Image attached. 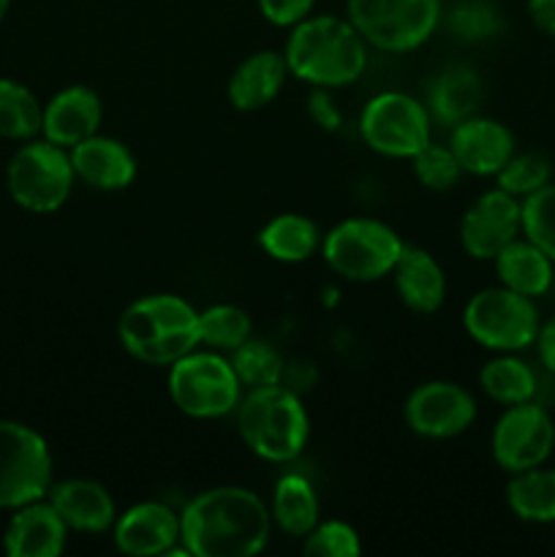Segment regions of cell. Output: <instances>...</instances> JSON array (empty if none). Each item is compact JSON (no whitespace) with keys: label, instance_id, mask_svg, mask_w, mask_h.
<instances>
[{"label":"cell","instance_id":"1","mask_svg":"<svg viewBox=\"0 0 555 557\" xmlns=\"http://www.w3.org/2000/svg\"><path fill=\"white\" fill-rule=\"evenodd\" d=\"M270 533V506L234 484L205 490L180 515V544L194 557H254Z\"/></svg>","mask_w":555,"mask_h":557},{"label":"cell","instance_id":"2","mask_svg":"<svg viewBox=\"0 0 555 557\" xmlns=\"http://www.w3.org/2000/svg\"><path fill=\"white\" fill-rule=\"evenodd\" d=\"M283 54L294 76L330 90L354 85L368 69V41L348 16H305L292 27Z\"/></svg>","mask_w":555,"mask_h":557},{"label":"cell","instance_id":"3","mask_svg":"<svg viewBox=\"0 0 555 557\" xmlns=\"http://www.w3.org/2000/svg\"><path fill=\"white\" fill-rule=\"evenodd\" d=\"M118 337L145 364H172L199 346V310L177 294H150L123 310Z\"/></svg>","mask_w":555,"mask_h":557},{"label":"cell","instance_id":"4","mask_svg":"<svg viewBox=\"0 0 555 557\" xmlns=\"http://www.w3.org/2000/svg\"><path fill=\"white\" fill-rule=\"evenodd\" d=\"M237 433L256 457L267 462H292L305 451L310 419L299 392L286 384L248 389L237 406Z\"/></svg>","mask_w":555,"mask_h":557},{"label":"cell","instance_id":"5","mask_svg":"<svg viewBox=\"0 0 555 557\" xmlns=\"http://www.w3.org/2000/svg\"><path fill=\"white\" fill-rule=\"evenodd\" d=\"M403 239L375 218H348L321 239V256L332 272L351 283H373L392 275L400 259Z\"/></svg>","mask_w":555,"mask_h":557},{"label":"cell","instance_id":"6","mask_svg":"<svg viewBox=\"0 0 555 557\" xmlns=\"http://www.w3.org/2000/svg\"><path fill=\"white\" fill-rule=\"evenodd\" d=\"M169 397L194 419H221L237 411L243 384L221 354L190 351L169 364Z\"/></svg>","mask_w":555,"mask_h":557},{"label":"cell","instance_id":"7","mask_svg":"<svg viewBox=\"0 0 555 557\" xmlns=\"http://www.w3.org/2000/svg\"><path fill=\"white\" fill-rule=\"evenodd\" d=\"M462 326L482 348L515 354L536 343L542 321L531 297H522L506 286H493L468 299L462 308Z\"/></svg>","mask_w":555,"mask_h":557},{"label":"cell","instance_id":"8","mask_svg":"<svg viewBox=\"0 0 555 557\" xmlns=\"http://www.w3.org/2000/svg\"><path fill=\"white\" fill-rule=\"evenodd\" d=\"M348 22L381 52L419 49L441 25V0H348Z\"/></svg>","mask_w":555,"mask_h":557},{"label":"cell","instance_id":"9","mask_svg":"<svg viewBox=\"0 0 555 557\" xmlns=\"http://www.w3.org/2000/svg\"><path fill=\"white\" fill-rule=\"evenodd\" d=\"M74 166L65 147L41 139L20 147L5 172L9 194L22 210L49 215L69 201L74 188Z\"/></svg>","mask_w":555,"mask_h":557},{"label":"cell","instance_id":"10","mask_svg":"<svg viewBox=\"0 0 555 557\" xmlns=\"http://www.w3.org/2000/svg\"><path fill=\"white\" fill-rule=\"evenodd\" d=\"M52 487V455L41 435L0 419V509L41 500Z\"/></svg>","mask_w":555,"mask_h":557},{"label":"cell","instance_id":"11","mask_svg":"<svg viewBox=\"0 0 555 557\" xmlns=\"http://www.w3.org/2000/svg\"><path fill=\"white\" fill-rule=\"evenodd\" d=\"M430 112L424 101L400 90L370 98L359 114L365 145L386 158H414L430 141Z\"/></svg>","mask_w":555,"mask_h":557},{"label":"cell","instance_id":"12","mask_svg":"<svg viewBox=\"0 0 555 557\" xmlns=\"http://www.w3.org/2000/svg\"><path fill=\"white\" fill-rule=\"evenodd\" d=\"M490 449L493 460L509 473L544 466L555 449V422L550 408L536 400L506 406L493 428Z\"/></svg>","mask_w":555,"mask_h":557},{"label":"cell","instance_id":"13","mask_svg":"<svg viewBox=\"0 0 555 557\" xmlns=\"http://www.w3.org/2000/svg\"><path fill=\"white\" fill-rule=\"evenodd\" d=\"M403 417L408 430L422 438H457L477 419V400L455 381H428L406 397Z\"/></svg>","mask_w":555,"mask_h":557},{"label":"cell","instance_id":"14","mask_svg":"<svg viewBox=\"0 0 555 557\" xmlns=\"http://www.w3.org/2000/svg\"><path fill=\"white\" fill-rule=\"evenodd\" d=\"M522 234V205L506 190L493 188L479 196L460 223V243L471 259L493 261L511 239Z\"/></svg>","mask_w":555,"mask_h":557},{"label":"cell","instance_id":"15","mask_svg":"<svg viewBox=\"0 0 555 557\" xmlns=\"http://www.w3.org/2000/svg\"><path fill=\"white\" fill-rule=\"evenodd\" d=\"M515 147V134L498 120L471 114L452 125L449 150L455 152L462 172L473 177H495L517 152Z\"/></svg>","mask_w":555,"mask_h":557},{"label":"cell","instance_id":"16","mask_svg":"<svg viewBox=\"0 0 555 557\" xmlns=\"http://www.w3.org/2000/svg\"><path fill=\"white\" fill-rule=\"evenodd\" d=\"M180 542V515L158 500L131 506L114 520V547L134 557L174 553Z\"/></svg>","mask_w":555,"mask_h":557},{"label":"cell","instance_id":"17","mask_svg":"<svg viewBox=\"0 0 555 557\" xmlns=\"http://www.w3.org/2000/svg\"><path fill=\"white\" fill-rule=\"evenodd\" d=\"M101 117L103 103L98 92L85 85H71L44 107L41 134L44 139L71 150L74 145L98 134Z\"/></svg>","mask_w":555,"mask_h":557},{"label":"cell","instance_id":"18","mask_svg":"<svg viewBox=\"0 0 555 557\" xmlns=\"http://www.w3.org/2000/svg\"><path fill=\"white\" fill-rule=\"evenodd\" d=\"M71 166L76 180L96 190H123L136 180V158L112 136H90L71 147Z\"/></svg>","mask_w":555,"mask_h":557},{"label":"cell","instance_id":"19","mask_svg":"<svg viewBox=\"0 0 555 557\" xmlns=\"http://www.w3.org/2000/svg\"><path fill=\"white\" fill-rule=\"evenodd\" d=\"M14 511L3 536L5 553L11 557H58L63 553L69 525L49 500H33Z\"/></svg>","mask_w":555,"mask_h":557},{"label":"cell","instance_id":"20","mask_svg":"<svg viewBox=\"0 0 555 557\" xmlns=\"http://www.w3.org/2000/svg\"><path fill=\"white\" fill-rule=\"evenodd\" d=\"M47 495L69 531L103 533L114 528V520H118L109 490L92 479H65V482L52 484Z\"/></svg>","mask_w":555,"mask_h":557},{"label":"cell","instance_id":"21","mask_svg":"<svg viewBox=\"0 0 555 557\" xmlns=\"http://www.w3.org/2000/svg\"><path fill=\"white\" fill-rule=\"evenodd\" d=\"M292 74L286 63V54L275 49H261V52L248 54L237 69L232 71L226 85L229 103L239 112H256L267 103L275 101L278 92L283 90V82Z\"/></svg>","mask_w":555,"mask_h":557},{"label":"cell","instance_id":"22","mask_svg":"<svg viewBox=\"0 0 555 557\" xmlns=\"http://www.w3.org/2000/svg\"><path fill=\"white\" fill-rule=\"evenodd\" d=\"M395 292L414 313H435L446 299V277L439 261L417 245H403L395 270Z\"/></svg>","mask_w":555,"mask_h":557},{"label":"cell","instance_id":"23","mask_svg":"<svg viewBox=\"0 0 555 557\" xmlns=\"http://www.w3.org/2000/svg\"><path fill=\"white\" fill-rule=\"evenodd\" d=\"M482 101V79L468 65H446L430 79L424 107L430 117L444 125H457L477 112Z\"/></svg>","mask_w":555,"mask_h":557},{"label":"cell","instance_id":"24","mask_svg":"<svg viewBox=\"0 0 555 557\" xmlns=\"http://www.w3.org/2000/svg\"><path fill=\"white\" fill-rule=\"evenodd\" d=\"M495 272L501 286L522 294V297H544L553 286L555 261L539 250L531 239L517 237L495 256Z\"/></svg>","mask_w":555,"mask_h":557},{"label":"cell","instance_id":"25","mask_svg":"<svg viewBox=\"0 0 555 557\" xmlns=\"http://www.w3.org/2000/svg\"><path fill=\"white\" fill-rule=\"evenodd\" d=\"M272 522L286 536L305 539L319 522V495L303 473H283L272 490Z\"/></svg>","mask_w":555,"mask_h":557},{"label":"cell","instance_id":"26","mask_svg":"<svg viewBox=\"0 0 555 557\" xmlns=\"http://www.w3.org/2000/svg\"><path fill=\"white\" fill-rule=\"evenodd\" d=\"M259 245L270 259L281 261V264H299L321 248V232L310 218L283 212L264 223V228L259 232Z\"/></svg>","mask_w":555,"mask_h":557},{"label":"cell","instance_id":"27","mask_svg":"<svg viewBox=\"0 0 555 557\" xmlns=\"http://www.w3.org/2000/svg\"><path fill=\"white\" fill-rule=\"evenodd\" d=\"M506 504L511 515L533 525L555 522V468H528L511 473L506 484Z\"/></svg>","mask_w":555,"mask_h":557},{"label":"cell","instance_id":"28","mask_svg":"<svg viewBox=\"0 0 555 557\" xmlns=\"http://www.w3.org/2000/svg\"><path fill=\"white\" fill-rule=\"evenodd\" d=\"M479 386L490 400L501 406H517V403L536 400L539 373L528 362L511 354H501L479 370Z\"/></svg>","mask_w":555,"mask_h":557},{"label":"cell","instance_id":"29","mask_svg":"<svg viewBox=\"0 0 555 557\" xmlns=\"http://www.w3.org/2000/svg\"><path fill=\"white\" fill-rule=\"evenodd\" d=\"M44 107L25 85L0 79V136L3 139H33L41 131Z\"/></svg>","mask_w":555,"mask_h":557},{"label":"cell","instance_id":"30","mask_svg":"<svg viewBox=\"0 0 555 557\" xmlns=\"http://www.w3.org/2000/svg\"><path fill=\"white\" fill-rule=\"evenodd\" d=\"M229 362H232L243 389H259V386L283 384V373H286L283 357L278 354V348L270 346L267 341H259V337H248L243 346L234 348Z\"/></svg>","mask_w":555,"mask_h":557},{"label":"cell","instance_id":"31","mask_svg":"<svg viewBox=\"0 0 555 557\" xmlns=\"http://www.w3.org/2000/svg\"><path fill=\"white\" fill-rule=\"evenodd\" d=\"M248 337H254V321L237 305H212L199 313V343L205 346L234 351Z\"/></svg>","mask_w":555,"mask_h":557},{"label":"cell","instance_id":"32","mask_svg":"<svg viewBox=\"0 0 555 557\" xmlns=\"http://www.w3.org/2000/svg\"><path fill=\"white\" fill-rule=\"evenodd\" d=\"M522 205V237L531 239L539 250L555 261V183L550 180L539 190L520 201Z\"/></svg>","mask_w":555,"mask_h":557},{"label":"cell","instance_id":"33","mask_svg":"<svg viewBox=\"0 0 555 557\" xmlns=\"http://www.w3.org/2000/svg\"><path fill=\"white\" fill-rule=\"evenodd\" d=\"M444 22L457 38L471 44L488 41V38L498 36L501 27H504L501 11L490 0H460V3L452 5Z\"/></svg>","mask_w":555,"mask_h":557},{"label":"cell","instance_id":"34","mask_svg":"<svg viewBox=\"0 0 555 557\" xmlns=\"http://www.w3.org/2000/svg\"><path fill=\"white\" fill-rule=\"evenodd\" d=\"M550 177H553V169H550V161L542 152H515L506 161V166L495 174V183H498L501 190L522 201L533 190L547 185Z\"/></svg>","mask_w":555,"mask_h":557},{"label":"cell","instance_id":"35","mask_svg":"<svg viewBox=\"0 0 555 557\" xmlns=\"http://www.w3.org/2000/svg\"><path fill=\"white\" fill-rule=\"evenodd\" d=\"M411 161H414V174H417L419 183H422L428 190H439V194L455 188V185L460 183L462 174H466L460 163H457L455 152L449 150V145L444 147V145H433V141H428V145L411 158Z\"/></svg>","mask_w":555,"mask_h":557},{"label":"cell","instance_id":"36","mask_svg":"<svg viewBox=\"0 0 555 557\" xmlns=\"http://www.w3.org/2000/svg\"><path fill=\"white\" fill-rule=\"evenodd\" d=\"M303 553L310 557H357L362 553V544L348 522L319 520L313 531L305 536Z\"/></svg>","mask_w":555,"mask_h":557},{"label":"cell","instance_id":"37","mask_svg":"<svg viewBox=\"0 0 555 557\" xmlns=\"http://www.w3.org/2000/svg\"><path fill=\"white\" fill-rule=\"evenodd\" d=\"M264 20L275 27H294L310 16L316 0H256Z\"/></svg>","mask_w":555,"mask_h":557},{"label":"cell","instance_id":"38","mask_svg":"<svg viewBox=\"0 0 555 557\" xmlns=\"http://www.w3.org/2000/svg\"><path fill=\"white\" fill-rule=\"evenodd\" d=\"M308 114L321 131H337L343 125V114L337 109L335 98L330 96V87H316L308 96Z\"/></svg>","mask_w":555,"mask_h":557},{"label":"cell","instance_id":"39","mask_svg":"<svg viewBox=\"0 0 555 557\" xmlns=\"http://www.w3.org/2000/svg\"><path fill=\"white\" fill-rule=\"evenodd\" d=\"M528 16L536 30L555 38V0H528Z\"/></svg>","mask_w":555,"mask_h":557},{"label":"cell","instance_id":"40","mask_svg":"<svg viewBox=\"0 0 555 557\" xmlns=\"http://www.w3.org/2000/svg\"><path fill=\"white\" fill-rule=\"evenodd\" d=\"M536 351H539V362H542V368L555 375V315L539 326Z\"/></svg>","mask_w":555,"mask_h":557},{"label":"cell","instance_id":"41","mask_svg":"<svg viewBox=\"0 0 555 557\" xmlns=\"http://www.w3.org/2000/svg\"><path fill=\"white\" fill-rule=\"evenodd\" d=\"M9 5H11V0H0V22H3V16H5V11H9Z\"/></svg>","mask_w":555,"mask_h":557}]
</instances>
